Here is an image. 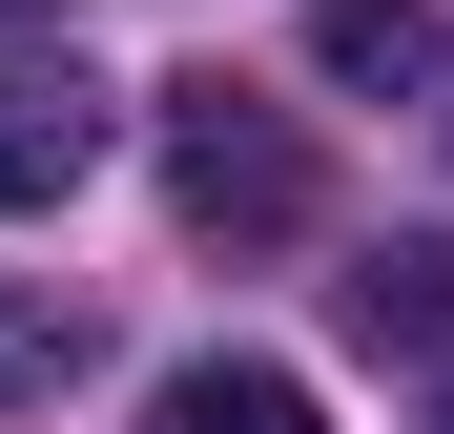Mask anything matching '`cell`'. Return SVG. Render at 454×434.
Returning <instances> with one entry per match:
<instances>
[{
  "label": "cell",
  "mask_w": 454,
  "mask_h": 434,
  "mask_svg": "<svg viewBox=\"0 0 454 434\" xmlns=\"http://www.w3.org/2000/svg\"><path fill=\"white\" fill-rule=\"evenodd\" d=\"M166 207H186V228L207 249H289V228H310V124H289V104H248V83H166Z\"/></svg>",
  "instance_id": "cell-1"
},
{
  "label": "cell",
  "mask_w": 454,
  "mask_h": 434,
  "mask_svg": "<svg viewBox=\"0 0 454 434\" xmlns=\"http://www.w3.org/2000/svg\"><path fill=\"white\" fill-rule=\"evenodd\" d=\"M83 166H104V83H83V62H21V42H0V207H62Z\"/></svg>",
  "instance_id": "cell-2"
},
{
  "label": "cell",
  "mask_w": 454,
  "mask_h": 434,
  "mask_svg": "<svg viewBox=\"0 0 454 434\" xmlns=\"http://www.w3.org/2000/svg\"><path fill=\"white\" fill-rule=\"evenodd\" d=\"M145 434H331L310 373H269V351H186L166 393H145Z\"/></svg>",
  "instance_id": "cell-3"
},
{
  "label": "cell",
  "mask_w": 454,
  "mask_h": 434,
  "mask_svg": "<svg viewBox=\"0 0 454 434\" xmlns=\"http://www.w3.org/2000/svg\"><path fill=\"white\" fill-rule=\"evenodd\" d=\"M351 331L372 351H454V228H393V249H372L351 269Z\"/></svg>",
  "instance_id": "cell-4"
},
{
  "label": "cell",
  "mask_w": 454,
  "mask_h": 434,
  "mask_svg": "<svg viewBox=\"0 0 454 434\" xmlns=\"http://www.w3.org/2000/svg\"><path fill=\"white\" fill-rule=\"evenodd\" d=\"M83 351H104V331H83V289H62V269H0V414H42Z\"/></svg>",
  "instance_id": "cell-5"
},
{
  "label": "cell",
  "mask_w": 454,
  "mask_h": 434,
  "mask_svg": "<svg viewBox=\"0 0 454 434\" xmlns=\"http://www.w3.org/2000/svg\"><path fill=\"white\" fill-rule=\"evenodd\" d=\"M310 62L331 83H434V0H310Z\"/></svg>",
  "instance_id": "cell-6"
},
{
  "label": "cell",
  "mask_w": 454,
  "mask_h": 434,
  "mask_svg": "<svg viewBox=\"0 0 454 434\" xmlns=\"http://www.w3.org/2000/svg\"><path fill=\"white\" fill-rule=\"evenodd\" d=\"M0 21H62V0H0Z\"/></svg>",
  "instance_id": "cell-7"
},
{
  "label": "cell",
  "mask_w": 454,
  "mask_h": 434,
  "mask_svg": "<svg viewBox=\"0 0 454 434\" xmlns=\"http://www.w3.org/2000/svg\"><path fill=\"white\" fill-rule=\"evenodd\" d=\"M434 83H454V42H434ZM434 124H454V104H434Z\"/></svg>",
  "instance_id": "cell-8"
},
{
  "label": "cell",
  "mask_w": 454,
  "mask_h": 434,
  "mask_svg": "<svg viewBox=\"0 0 454 434\" xmlns=\"http://www.w3.org/2000/svg\"><path fill=\"white\" fill-rule=\"evenodd\" d=\"M434 434H454V393H434Z\"/></svg>",
  "instance_id": "cell-9"
}]
</instances>
